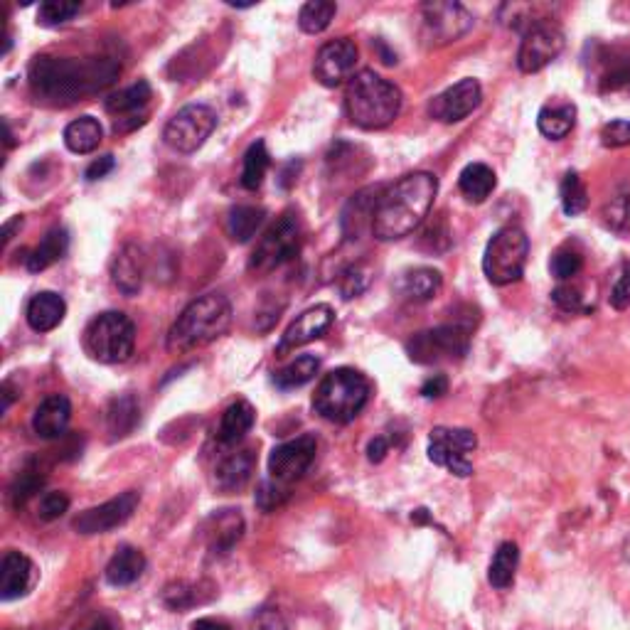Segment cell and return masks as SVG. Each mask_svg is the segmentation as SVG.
Returning <instances> with one entry per match:
<instances>
[{"label":"cell","instance_id":"obj_1","mask_svg":"<svg viewBox=\"0 0 630 630\" xmlns=\"http://www.w3.org/2000/svg\"><path fill=\"white\" fill-rule=\"evenodd\" d=\"M121 64L114 57H52L40 55L30 62L28 82L37 99L55 106L104 92L119 79Z\"/></svg>","mask_w":630,"mask_h":630},{"label":"cell","instance_id":"obj_2","mask_svg":"<svg viewBox=\"0 0 630 630\" xmlns=\"http://www.w3.org/2000/svg\"><path fill=\"white\" fill-rule=\"evenodd\" d=\"M439 195V180L434 173H409L399 183L379 195L372 234L379 242H397L409 237L429 217Z\"/></svg>","mask_w":630,"mask_h":630},{"label":"cell","instance_id":"obj_3","mask_svg":"<svg viewBox=\"0 0 630 630\" xmlns=\"http://www.w3.org/2000/svg\"><path fill=\"white\" fill-rule=\"evenodd\" d=\"M402 89L372 69H362L350 79L345 92L347 116L365 131H379L402 114Z\"/></svg>","mask_w":630,"mask_h":630},{"label":"cell","instance_id":"obj_4","mask_svg":"<svg viewBox=\"0 0 630 630\" xmlns=\"http://www.w3.org/2000/svg\"><path fill=\"white\" fill-rule=\"evenodd\" d=\"M232 325V303L222 293H205L195 298L168 333V350L188 352L215 343Z\"/></svg>","mask_w":630,"mask_h":630},{"label":"cell","instance_id":"obj_5","mask_svg":"<svg viewBox=\"0 0 630 630\" xmlns=\"http://www.w3.org/2000/svg\"><path fill=\"white\" fill-rule=\"evenodd\" d=\"M370 402V382L352 367H338L320 379L313 409L333 424H350Z\"/></svg>","mask_w":630,"mask_h":630},{"label":"cell","instance_id":"obj_6","mask_svg":"<svg viewBox=\"0 0 630 630\" xmlns=\"http://www.w3.org/2000/svg\"><path fill=\"white\" fill-rule=\"evenodd\" d=\"M136 325L126 313L106 311L96 315L84 330V350L101 365H121L133 355Z\"/></svg>","mask_w":630,"mask_h":630},{"label":"cell","instance_id":"obj_7","mask_svg":"<svg viewBox=\"0 0 630 630\" xmlns=\"http://www.w3.org/2000/svg\"><path fill=\"white\" fill-rule=\"evenodd\" d=\"M527 256H530V239L525 229L507 224L490 237L483 254V271L493 286L517 284L525 274Z\"/></svg>","mask_w":630,"mask_h":630},{"label":"cell","instance_id":"obj_8","mask_svg":"<svg viewBox=\"0 0 630 630\" xmlns=\"http://www.w3.org/2000/svg\"><path fill=\"white\" fill-rule=\"evenodd\" d=\"M303 247V224L301 217L293 210L284 212L269 229L264 237L256 244L249 269L259 271V274H269V271L281 269L291 259H296Z\"/></svg>","mask_w":630,"mask_h":630},{"label":"cell","instance_id":"obj_9","mask_svg":"<svg viewBox=\"0 0 630 630\" xmlns=\"http://www.w3.org/2000/svg\"><path fill=\"white\" fill-rule=\"evenodd\" d=\"M471 350V325L448 323L439 328L421 330L407 343V355L419 365L458 362Z\"/></svg>","mask_w":630,"mask_h":630},{"label":"cell","instance_id":"obj_10","mask_svg":"<svg viewBox=\"0 0 630 630\" xmlns=\"http://www.w3.org/2000/svg\"><path fill=\"white\" fill-rule=\"evenodd\" d=\"M473 13L461 3H434L421 5V35H424L426 45L443 47L451 42L461 40L473 28Z\"/></svg>","mask_w":630,"mask_h":630},{"label":"cell","instance_id":"obj_11","mask_svg":"<svg viewBox=\"0 0 630 630\" xmlns=\"http://www.w3.org/2000/svg\"><path fill=\"white\" fill-rule=\"evenodd\" d=\"M217 128V114L207 104L183 106L163 128V138L173 151L195 153L205 146L207 138Z\"/></svg>","mask_w":630,"mask_h":630},{"label":"cell","instance_id":"obj_12","mask_svg":"<svg viewBox=\"0 0 630 630\" xmlns=\"http://www.w3.org/2000/svg\"><path fill=\"white\" fill-rule=\"evenodd\" d=\"M478 446V439L471 429H451V426H439L429 434V461L434 466L446 468L448 473L458 475V478H468L473 475V461L471 453Z\"/></svg>","mask_w":630,"mask_h":630},{"label":"cell","instance_id":"obj_13","mask_svg":"<svg viewBox=\"0 0 630 630\" xmlns=\"http://www.w3.org/2000/svg\"><path fill=\"white\" fill-rule=\"evenodd\" d=\"M141 495L136 490H126V493L116 495V498L106 500V503L89 507L82 515L74 517L72 527L79 535H106V532L116 530V527L126 525L136 512Z\"/></svg>","mask_w":630,"mask_h":630},{"label":"cell","instance_id":"obj_14","mask_svg":"<svg viewBox=\"0 0 630 630\" xmlns=\"http://www.w3.org/2000/svg\"><path fill=\"white\" fill-rule=\"evenodd\" d=\"M315 453H318V439L313 434H303L281 446H276L269 456L271 480L281 485H291L301 480L313 466Z\"/></svg>","mask_w":630,"mask_h":630},{"label":"cell","instance_id":"obj_15","mask_svg":"<svg viewBox=\"0 0 630 630\" xmlns=\"http://www.w3.org/2000/svg\"><path fill=\"white\" fill-rule=\"evenodd\" d=\"M564 50V32L557 23H544L522 35L520 52H517V67L525 74H535L552 64Z\"/></svg>","mask_w":630,"mask_h":630},{"label":"cell","instance_id":"obj_16","mask_svg":"<svg viewBox=\"0 0 630 630\" xmlns=\"http://www.w3.org/2000/svg\"><path fill=\"white\" fill-rule=\"evenodd\" d=\"M357 64V45L350 37H340V40L325 42L318 50L313 62V77L318 79L323 87L335 89L345 84L347 79L355 77Z\"/></svg>","mask_w":630,"mask_h":630},{"label":"cell","instance_id":"obj_17","mask_svg":"<svg viewBox=\"0 0 630 630\" xmlns=\"http://www.w3.org/2000/svg\"><path fill=\"white\" fill-rule=\"evenodd\" d=\"M480 101H483V89H480L478 79H461L431 99L429 116L441 124H458L478 109Z\"/></svg>","mask_w":630,"mask_h":630},{"label":"cell","instance_id":"obj_18","mask_svg":"<svg viewBox=\"0 0 630 630\" xmlns=\"http://www.w3.org/2000/svg\"><path fill=\"white\" fill-rule=\"evenodd\" d=\"M153 89L148 82H136L106 99V111L114 116V131L128 133L148 121L146 106L151 104Z\"/></svg>","mask_w":630,"mask_h":630},{"label":"cell","instance_id":"obj_19","mask_svg":"<svg viewBox=\"0 0 630 630\" xmlns=\"http://www.w3.org/2000/svg\"><path fill=\"white\" fill-rule=\"evenodd\" d=\"M333 320H335L333 308L325 306V303L303 311L291 325H288L286 333L281 335L279 355H286V352L296 350V347H303L313 343V340L323 338V335L328 333L330 325H333Z\"/></svg>","mask_w":630,"mask_h":630},{"label":"cell","instance_id":"obj_20","mask_svg":"<svg viewBox=\"0 0 630 630\" xmlns=\"http://www.w3.org/2000/svg\"><path fill=\"white\" fill-rule=\"evenodd\" d=\"M596 82L601 92H618L630 87V47H599L594 55Z\"/></svg>","mask_w":630,"mask_h":630},{"label":"cell","instance_id":"obj_21","mask_svg":"<svg viewBox=\"0 0 630 630\" xmlns=\"http://www.w3.org/2000/svg\"><path fill=\"white\" fill-rule=\"evenodd\" d=\"M146 279V254L136 244H126L119 249L111 264V281L124 296H138Z\"/></svg>","mask_w":630,"mask_h":630},{"label":"cell","instance_id":"obj_22","mask_svg":"<svg viewBox=\"0 0 630 630\" xmlns=\"http://www.w3.org/2000/svg\"><path fill=\"white\" fill-rule=\"evenodd\" d=\"M69 419H72V404L64 394H50L37 404L35 414H32V429L40 439L52 441L60 439L67 431Z\"/></svg>","mask_w":630,"mask_h":630},{"label":"cell","instance_id":"obj_23","mask_svg":"<svg viewBox=\"0 0 630 630\" xmlns=\"http://www.w3.org/2000/svg\"><path fill=\"white\" fill-rule=\"evenodd\" d=\"M207 530V547L215 557L232 552L234 544L239 542L244 535V517L239 515V510H220L217 515H212L205 525Z\"/></svg>","mask_w":630,"mask_h":630},{"label":"cell","instance_id":"obj_24","mask_svg":"<svg viewBox=\"0 0 630 630\" xmlns=\"http://www.w3.org/2000/svg\"><path fill=\"white\" fill-rule=\"evenodd\" d=\"M254 463L256 458L252 448H239V451L227 453L215 468V485L222 493H237L252 478Z\"/></svg>","mask_w":630,"mask_h":630},{"label":"cell","instance_id":"obj_25","mask_svg":"<svg viewBox=\"0 0 630 630\" xmlns=\"http://www.w3.org/2000/svg\"><path fill=\"white\" fill-rule=\"evenodd\" d=\"M35 567L23 552H8L0 564V599L13 601L28 594Z\"/></svg>","mask_w":630,"mask_h":630},{"label":"cell","instance_id":"obj_26","mask_svg":"<svg viewBox=\"0 0 630 630\" xmlns=\"http://www.w3.org/2000/svg\"><path fill=\"white\" fill-rule=\"evenodd\" d=\"M382 190L370 188V190H362L347 202V207L343 210V234L347 239H357L365 229H372V222H375V210H377V202Z\"/></svg>","mask_w":630,"mask_h":630},{"label":"cell","instance_id":"obj_27","mask_svg":"<svg viewBox=\"0 0 630 630\" xmlns=\"http://www.w3.org/2000/svg\"><path fill=\"white\" fill-rule=\"evenodd\" d=\"M28 325L35 333H50L57 325L62 323L64 315H67V303L60 293L55 291H42L35 293L28 303Z\"/></svg>","mask_w":630,"mask_h":630},{"label":"cell","instance_id":"obj_28","mask_svg":"<svg viewBox=\"0 0 630 630\" xmlns=\"http://www.w3.org/2000/svg\"><path fill=\"white\" fill-rule=\"evenodd\" d=\"M443 279L436 269H429V266H416V269L404 271L397 281V291L399 296L407 298V301L414 303H426L441 291Z\"/></svg>","mask_w":630,"mask_h":630},{"label":"cell","instance_id":"obj_29","mask_svg":"<svg viewBox=\"0 0 630 630\" xmlns=\"http://www.w3.org/2000/svg\"><path fill=\"white\" fill-rule=\"evenodd\" d=\"M256 421V411L247 399H237L234 404H229L224 409L222 421H220V431H217V441L222 446H237L239 441H244V436L254 429Z\"/></svg>","mask_w":630,"mask_h":630},{"label":"cell","instance_id":"obj_30","mask_svg":"<svg viewBox=\"0 0 630 630\" xmlns=\"http://www.w3.org/2000/svg\"><path fill=\"white\" fill-rule=\"evenodd\" d=\"M143 571H146V557H143L141 549L124 544L109 559L104 576L111 586H131L141 579Z\"/></svg>","mask_w":630,"mask_h":630},{"label":"cell","instance_id":"obj_31","mask_svg":"<svg viewBox=\"0 0 630 630\" xmlns=\"http://www.w3.org/2000/svg\"><path fill=\"white\" fill-rule=\"evenodd\" d=\"M576 126V106L569 101H557V104L542 106L537 116V128L542 136L552 138V141H562L567 138Z\"/></svg>","mask_w":630,"mask_h":630},{"label":"cell","instance_id":"obj_32","mask_svg":"<svg viewBox=\"0 0 630 630\" xmlns=\"http://www.w3.org/2000/svg\"><path fill=\"white\" fill-rule=\"evenodd\" d=\"M141 421V404L133 394H121V397L111 399L109 409H106V429H109L111 439H124L131 434Z\"/></svg>","mask_w":630,"mask_h":630},{"label":"cell","instance_id":"obj_33","mask_svg":"<svg viewBox=\"0 0 630 630\" xmlns=\"http://www.w3.org/2000/svg\"><path fill=\"white\" fill-rule=\"evenodd\" d=\"M101 138H104V128L94 116H79V119H74L72 124L64 128V146L72 153H77V156L94 153L99 148Z\"/></svg>","mask_w":630,"mask_h":630},{"label":"cell","instance_id":"obj_34","mask_svg":"<svg viewBox=\"0 0 630 630\" xmlns=\"http://www.w3.org/2000/svg\"><path fill=\"white\" fill-rule=\"evenodd\" d=\"M495 185H498V178H495V170L485 163H471L463 168L461 178H458V188H461L463 197L468 202H480L488 200L493 195Z\"/></svg>","mask_w":630,"mask_h":630},{"label":"cell","instance_id":"obj_35","mask_svg":"<svg viewBox=\"0 0 630 630\" xmlns=\"http://www.w3.org/2000/svg\"><path fill=\"white\" fill-rule=\"evenodd\" d=\"M67 249H69V232H67V229H64V227L50 229V232H47L45 237H42V242L37 244V247L30 252L28 269L32 271V274H37V271L50 269L52 264H57V261L64 259Z\"/></svg>","mask_w":630,"mask_h":630},{"label":"cell","instance_id":"obj_36","mask_svg":"<svg viewBox=\"0 0 630 630\" xmlns=\"http://www.w3.org/2000/svg\"><path fill=\"white\" fill-rule=\"evenodd\" d=\"M500 20L503 25L512 30H520L522 35L530 32L532 28L544 23H554L552 20V8L549 5H537V3H507L500 8Z\"/></svg>","mask_w":630,"mask_h":630},{"label":"cell","instance_id":"obj_37","mask_svg":"<svg viewBox=\"0 0 630 630\" xmlns=\"http://www.w3.org/2000/svg\"><path fill=\"white\" fill-rule=\"evenodd\" d=\"M266 222V210L256 205H237L227 215V234L237 244H247L256 237L261 224Z\"/></svg>","mask_w":630,"mask_h":630},{"label":"cell","instance_id":"obj_38","mask_svg":"<svg viewBox=\"0 0 630 630\" xmlns=\"http://www.w3.org/2000/svg\"><path fill=\"white\" fill-rule=\"evenodd\" d=\"M517 564H520V549L515 542H503L495 552L493 562L488 569V581L490 586H495L498 591L510 589L512 581H515Z\"/></svg>","mask_w":630,"mask_h":630},{"label":"cell","instance_id":"obj_39","mask_svg":"<svg viewBox=\"0 0 630 630\" xmlns=\"http://www.w3.org/2000/svg\"><path fill=\"white\" fill-rule=\"evenodd\" d=\"M271 165L269 148H266L264 141H254L252 146L244 153V163H242V175H239V183H242L244 190H259L261 183L266 178V170Z\"/></svg>","mask_w":630,"mask_h":630},{"label":"cell","instance_id":"obj_40","mask_svg":"<svg viewBox=\"0 0 630 630\" xmlns=\"http://www.w3.org/2000/svg\"><path fill=\"white\" fill-rule=\"evenodd\" d=\"M320 370V360L315 355H301L296 357L293 362H288L286 367H281L279 372L274 375V384L279 389H284V392H288V389H298L303 387V384H308L311 379L318 375Z\"/></svg>","mask_w":630,"mask_h":630},{"label":"cell","instance_id":"obj_41","mask_svg":"<svg viewBox=\"0 0 630 630\" xmlns=\"http://www.w3.org/2000/svg\"><path fill=\"white\" fill-rule=\"evenodd\" d=\"M335 13H338V5L328 3V0H311L301 8L298 13V28L306 35H320L323 30H328V25L333 23Z\"/></svg>","mask_w":630,"mask_h":630},{"label":"cell","instance_id":"obj_42","mask_svg":"<svg viewBox=\"0 0 630 630\" xmlns=\"http://www.w3.org/2000/svg\"><path fill=\"white\" fill-rule=\"evenodd\" d=\"M559 200H562V210L567 217L581 215V212H586V207H589V192H586L584 180L579 178L576 170H569L562 178V185H559Z\"/></svg>","mask_w":630,"mask_h":630},{"label":"cell","instance_id":"obj_43","mask_svg":"<svg viewBox=\"0 0 630 630\" xmlns=\"http://www.w3.org/2000/svg\"><path fill=\"white\" fill-rule=\"evenodd\" d=\"M202 586L205 584H188V581H178V584L165 586L163 603L170 611H185V608L207 603L215 594H202Z\"/></svg>","mask_w":630,"mask_h":630},{"label":"cell","instance_id":"obj_44","mask_svg":"<svg viewBox=\"0 0 630 630\" xmlns=\"http://www.w3.org/2000/svg\"><path fill=\"white\" fill-rule=\"evenodd\" d=\"M584 269V254L574 247V244H564L557 252L552 254V261H549V271L557 281L567 284V281L574 279V276L581 274Z\"/></svg>","mask_w":630,"mask_h":630},{"label":"cell","instance_id":"obj_45","mask_svg":"<svg viewBox=\"0 0 630 630\" xmlns=\"http://www.w3.org/2000/svg\"><path fill=\"white\" fill-rule=\"evenodd\" d=\"M603 222L616 232H628L630 229V185L621 188L603 207Z\"/></svg>","mask_w":630,"mask_h":630},{"label":"cell","instance_id":"obj_46","mask_svg":"<svg viewBox=\"0 0 630 630\" xmlns=\"http://www.w3.org/2000/svg\"><path fill=\"white\" fill-rule=\"evenodd\" d=\"M82 10V3H69V0H47L37 10V23L45 28H57L72 20Z\"/></svg>","mask_w":630,"mask_h":630},{"label":"cell","instance_id":"obj_47","mask_svg":"<svg viewBox=\"0 0 630 630\" xmlns=\"http://www.w3.org/2000/svg\"><path fill=\"white\" fill-rule=\"evenodd\" d=\"M372 281V271L367 264H350L347 269L340 274V293H343L345 301H352V298L362 296L367 291Z\"/></svg>","mask_w":630,"mask_h":630},{"label":"cell","instance_id":"obj_48","mask_svg":"<svg viewBox=\"0 0 630 630\" xmlns=\"http://www.w3.org/2000/svg\"><path fill=\"white\" fill-rule=\"evenodd\" d=\"M42 485H45V475L37 471H23L10 485V503H13V507L28 505V500L40 493Z\"/></svg>","mask_w":630,"mask_h":630},{"label":"cell","instance_id":"obj_49","mask_svg":"<svg viewBox=\"0 0 630 630\" xmlns=\"http://www.w3.org/2000/svg\"><path fill=\"white\" fill-rule=\"evenodd\" d=\"M552 301L557 303L559 311L564 313H589L591 308L586 306L584 296H581V291L576 286L571 284H559L557 288L552 291Z\"/></svg>","mask_w":630,"mask_h":630},{"label":"cell","instance_id":"obj_50","mask_svg":"<svg viewBox=\"0 0 630 630\" xmlns=\"http://www.w3.org/2000/svg\"><path fill=\"white\" fill-rule=\"evenodd\" d=\"M288 495H291L288 493V485L276 483V480H264V483L259 485V490H256V505L264 512H271L276 510V507L284 505Z\"/></svg>","mask_w":630,"mask_h":630},{"label":"cell","instance_id":"obj_51","mask_svg":"<svg viewBox=\"0 0 630 630\" xmlns=\"http://www.w3.org/2000/svg\"><path fill=\"white\" fill-rule=\"evenodd\" d=\"M67 510H69V498L64 493H60V490H55V493H45L40 498V505H37V515H40V520H45V522L60 520Z\"/></svg>","mask_w":630,"mask_h":630},{"label":"cell","instance_id":"obj_52","mask_svg":"<svg viewBox=\"0 0 630 630\" xmlns=\"http://www.w3.org/2000/svg\"><path fill=\"white\" fill-rule=\"evenodd\" d=\"M601 143L606 148L630 146V121L628 119L608 121V124L601 128Z\"/></svg>","mask_w":630,"mask_h":630},{"label":"cell","instance_id":"obj_53","mask_svg":"<svg viewBox=\"0 0 630 630\" xmlns=\"http://www.w3.org/2000/svg\"><path fill=\"white\" fill-rule=\"evenodd\" d=\"M448 244H451V232H448L446 220L439 217V220H436L424 232V237H421V247H426L429 252H443V249H448Z\"/></svg>","mask_w":630,"mask_h":630},{"label":"cell","instance_id":"obj_54","mask_svg":"<svg viewBox=\"0 0 630 630\" xmlns=\"http://www.w3.org/2000/svg\"><path fill=\"white\" fill-rule=\"evenodd\" d=\"M611 306L616 311H630V261H626L611 291Z\"/></svg>","mask_w":630,"mask_h":630},{"label":"cell","instance_id":"obj_55","mask_svg":"<svg viewBox=\"0 0 630 630\" xmlns=\"http://www.w3.org/2000/svg\"><path fill=\"white\" fill-rule=\"evenodd\" d=\"M254 630H288V626L284 618H281L279 611H274V608H264V611H259V616H256Z\"/></svg>","mask_w":630,"mask_h":630},{"label":"cell","instance_id":"obj_56","mask_svg":"<svg viewBox=\"0 0 630 630\" xmlns=\"http://www.w3.org/2000/svg\"><path fill=\"white\" fill-rule=\"evenodd\" d=\"M114 165H116V160H114V156H111V153H106V156H101V158H96L92 165H89L87 168V173H84V178L89 180V183H94V180H101V178H106V175L111 173V170H114Z\"/></svg>","mask_w":630,"mask_h":630},{"label":"cell","instance_id":"obj_57","mask_svg":"<svg viewBox=\"0 0 630 630\" xmlns=\"http://www.w3.org/2000/svg\"><path fill=\"white\" fill-rule=\"evenodd\" d=\"M446 392H448L446 375H434V377L426 379L424 384H421V397L424 399H439Z\"/></svg>","mask_w":630,"mask_h":630},{"label":"cell","instance_id":"obj_58","mask_svg":"<svg viewBox=\"0 0 630 630\" xmlns=\"http://www.w3.org/2000/svg\"><path fill=\"white\" fill-rule=\"evenodd\" d=\"M389 446H392V443H389L387 436H375V439L370 441V446H367V458H370L372 463H382L384 456L389 453Z\"/></svg>","mask_w":630,"mask_h":630},{"label":"cell","instance_id":"obj_59","mask_svg":"<svg viewBox=\"0 0 630 630\" xmlns=\"http://www.w3.org/2000/svg\"><path fill=\"white\" fill-rule=\"evenodd\" d=\"M192 630H229V626L220 618H200L192 623Z\"/></svg>","mask_w":630,"mask_h":630},{"label":"cell","instance_id":"obj_60","mask_svg":"<svg viewBox=\"0 0 630 630\" xmlns=\"http://www.w3.org/2000/svg\"><path fill=\"white\" fill-rule=\"evenodd\" d=\"M18 227H23V217H13V220L3 224V244H8L13 239V232Z\"/></svg>","mask_w":630,"mask_h":630},{"label":"cell","instance_id":"obj_61","mask_svg":"<svg viewBox=\"0 0 630 630\" xmlns=\"http://www.w3.org/2000/svg\"><path fill=\"white\" fill-rule=\"evenodd\" d=\"M375 47H377L379 57H382V62H384V64H397V55H394V52H389L387 47H384V42H382V40H377V42H375Z\"/></svg>","mask_w":630,"mask_h":630},{"label":"cell","instance_id":"obj_62","mask_svg":"<svg viewBox=\"0 0 630 630\" xmlns=\"http://www.w3.org/2000/svg\"><path fill=\"white\" fill-rule=\"evenodd\" d=\"M82 630H116V626L109 621V618H96V621L89 623V626H84Z\"/></svg>","mask_w":630,"mask_h":630}]
</instances>
